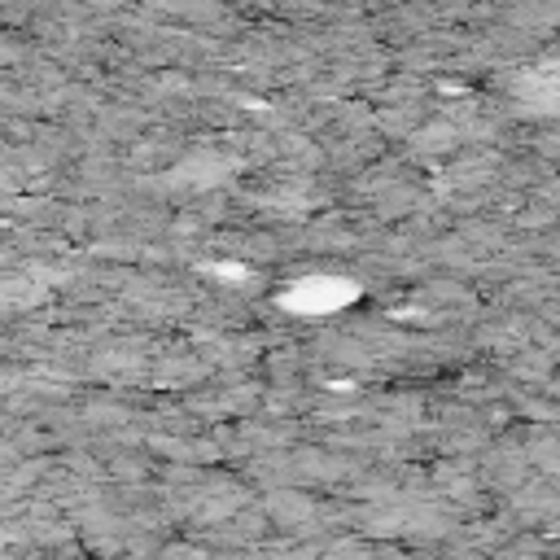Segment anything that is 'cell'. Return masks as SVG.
<instances>
[{"label":"cell","instance_id":"cell-1","mask_svg":"<svg viewBox=\"0 0 560 560\" xmlns=\"http://www.w3.org/2000/svg\"><path fill=\"white\" fill-rule=\"evenodd\" d=\"M525 93L543 106V110H560V62L556 66H543L525 80Z\"/></svg>","mask_w":560,"mask_h":560}]
</instances>
